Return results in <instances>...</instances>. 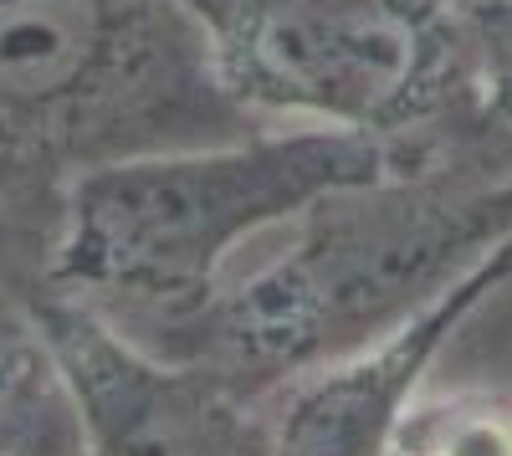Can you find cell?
<instances>
[{"label": "cell", "mask_w": 512, "mask_h": 456, "mask_svg": "<svg viewBox=\"0 0 512 456\" xmlns=\"http://www.w3.org/2000/svg\"><path fill=\"white\" fill-rule=\"evenodd\" d=\"M216 82L246 113L379 139L395 170H512V134L477 108L451 0H180Z\"/></svg>", "instance_id": "4"}, {"label": "cell", "mask_w": 512, "mask_h": 456, "mask_svg": "<svg viewBox=\"0 0 512 456\" xmlns=\"http://www.w3.org/2000/svg\"><path fill=\"white\" fill-rule=\"evenodd\" d=\"M507 277H512V236L461 282H451L431 308L400 323L390 339L282 385L267 400L272 421L267 456H395V426L405 405L415 400L425 369L436 364V354L456 339V328Z\"/></svg>", "instance_id": "6"}, {"label": "cell", "mask_w": 512, "mask_h": 456, "mask_svg": "<svg viewBox=\"0 0 512 456\" xmlns=\"http://www.w3.org/2000/svg\"><path fill=\"white\" fill-rule=\"evenodd\" d=\"M77 405L82 456H267V400L195 364L159 359L62 293L31 298Z\"/></svg>", "instance_id": "5"}, {"label": "cell", "mask_w": 512, "mask_h": 456, "mask_svg": "<svg viewBox=\"0 0 512 456\" xmlns=\"http://www.w3.org/2000/svg\"><path fill=\"white\" fill-rule=\"evenodd\" d=\"M292 246L149 354L195 364L246 400L338 364L431 308L512 236V170L420 164L338 185L297 216Z\"/></svg>", "instance_id": "1"}, {"label": "cell", "mask_w": 512, "mask_h": 456, "mask_svg": "<svg viewBox=\"0 0 512 456\" xmlns=\"http://www.w3.org/2000/svg\"><path fill=\"white\" fill-rule=\"evenodd\" d=\"M246 134L180 0H0V287L47 293L77 175Z\"/></svg>", "instance_id": "2"}, {"label": "cell", "mask_w": 512, "mask_h": 456, "mask_svg": "<svg viewBox=\"0 0 512 456\" xmlns=\"http://www.w3.org/2000/svg\"><path fill=\"white\" fill-rule=\"evenodd\" d=\"M0 456H82L77 405L31 298L0 287Z\"/></svg>", "instance_id": "7"}, {"label": "cell", "mask_w": 512, "mask_h": 456, "mask_svg": "<svg viewBox=\"0 0 512 456\" xmlns=\"http://www.w3.org/2000/svg\"><path fill=\"white\" fill-rule=\"evenodd\" d=\"M477 108L512 134V0H451Z\"/></svg>", "instance_id": "9"}, {"label": "cell", "mask_w": 512, "mask_h": 456, "mask_svg": "<svg viewBox=\"0 0 512 456\" xmlns=\"http://www.w3.org/2000/svg\"><path fill=\"white\" fill-rule=\"evenodd\" d=\"M390 170L395 154L379 139L323 123L98 164L67 190L47 293L149 349L221 293V267L251 231Z\"/></svg>", "instance_id": "3"}, {"label": "cell", "mask_w": 512, "mask_h": 456, "mask_svg": "<svg viewBox=\"0 0 512 456\" xmlns=\"http://www.w3.org/2000/svg\"><path fill=\"white\" fill-rule=\"evenodd\" d=\"M395 456H512V400L497 390H446L410 400Z\"/></svg>", "instance_id": "8"}]
</instances>
